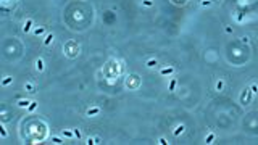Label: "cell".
<instances>
[{"mask_svg":"<svg viewBox=\"0 0 258 145\" xmlns=\"http://www.w3.org/2000/svg\"><path fill=\"white\" fill-rule=\"evenodd\" d=\"M252 94H253V92L250 90V87L242 90V94H241V103H242V105H247L248 102L252 100Z\"/></svg>","mask_w":258,"mask_h":145,"instance_id":"6da1fadb","label":"cell"},{"mask_svg":"<svg viewBox=\"0 0 258 145\" xmlns=\"http://www.w3.org/2000/svg\"><path fill=\"white\" fill-rule=\"evenodd\" d=\"M44 68H45L44 60H42V58H37V60H35V69H37L39 72H42V71H44Z\"/></svg>","mask_w":258,"mask_h":145,"instance_id":"7a4b0ae2","label":"cell"},{"mask_svg":"<svg viewBox=\"0 0 258 145\" xmlns=\"http://www.w3.org/2000/svg\"><path fill=\"white\" fill-rule=\"evenodd\" d=\"M215 90L216 92H223L224 90V79H218L216 84H215Z\"/></svg>","mask_w":258,"mask_h":145,"instance_id":"3957f363","label":"cell"},{"mask_svg":"<svg viewBox=\"0 0 258 145\" xmlns=\"http://www.w3.org/2000/svg\"><path fill=\"white\" fill-rule=\"evenodd\" d=\"M16 105L20 106V108H28L29 105H31V100H28V98H20Z\"/></svg>","mask_w":258,"mask_h":145,"instance_id":"277c9868","label":"cell"},{"mask_svg":"<svg viewBox=\"0 0 258 145\" xmlns=\"http://www.w3.org/2000/svg\"><path fill=\"white\" fill-rule=\"evenodd\" d=\"M32 24H34V21L29 18V20H26V23H24V26H23V32H29L31 31V28H32Z\"/></svg>","mask_w":258,"mask_h":145,"instance_id":"5b68a950","label":"cell"},{"mask_svg":"<svg viewBox=\"0 0 258 145\" xmlns=\"http://www.w3.org/2000/svg\"><path fill=\"white\" fill-rule=\"evenodd\" d=\"M173 72H174V68H173V66H168V68H163L160 71V74L161 76H170V74H173Z\"/></svg>","mask_w":258,"mask_h":145,"instance_id":"8992f818","label":"cell"},{"mask_svg":"<svg viewBox=\"0 0 258 145\" xmlns=\"http://www.w3.org/2000/svg\"><path fill=\"white\" fill-rule=\"evenodd\" d=\"M184 129H185V128H184V124H177L176 128H174V131H173V134H174V135L177 137V135H181L182 132H184Z\"/></svg>","mask_w":258,"mask_h":145,"instance_id":"52a82bcc","label":"cell"},{"mask_svg":"<svg viewBox=\"0 0 258 145\" xmlns=\"http://www.w3.org/2000/svg\"><path fill=\"white\" fill-rule=\"evenodd\" d=\"M24 89L28 90L29 94H34V92H35V84H34V82H26V84H24Z\"/></svg>","mask_w":258,"mask_h":145,"instance_id":"ba28073f","label":"cell"},{"mask_svg":"<svg viewBox=\"0 0 258 145\" xmlns=\"http://www.w3.org/2000/svg\"><path fill=\"white\" fill-rule=\"evenodd\" d=\"M100 113V108L99 106H94V108H89L87 110V116H95V114Z\"/></svg>","mask_w":258,"mask_h":145,"instance_id":"9c48e42d","label":"cell"},{"mask_svg":"<svg viewBox=\"0 0 258 145\" xmlns=\"http://www.w3.org/2000/svg\"><path fill=\"white\" fill-rule=\"evenodd\" d=\"M215 137H216V135H215V132H210V134H208V135L205 137V142H207V143H213Z\"/></svg>","mask_w":258,"mask_h":145,"instance_id":"30bf717a","label":"cell"},{"mask_svg":"<svg viewBox=\"0 0 258 145\" xmlns=\"http://www.w3.org/2000/svg\"><path fill=\"white\" fill-rule=\"evenodd\" d=\"M52 42H53V34L45 35V39H44V45H50Z\"/></svg>","mask_w":258,"mask_h":145,"instance_id":"8fae6325","label":"cell"},{"mask_svg":"<svg viewBox=\"0 0 258 145\" xmlns=\"http://www.w3.org/2000/svg\"><path fill=\"white\" fill-rule=\"evenodd\" d=\"M176 84H177V81H176V79H171L170 86H168V90H170V92H174V89H176Z\"/></svg>","mask_w":258,"mask_h":145,"instance_id":"7c38bea8","label":"cell"},{"mask_svg":"<svg viewBox=\"0 0 258 145\" xmlns=\"http://www.w3.org/2000/svg\"><path fill=\"white\" fill-rule=\"evenodd\" d=\"M157 65H158V63H157V60H153V58H152V60H148V61L145 63V66H147V68H155Z\"/></svg>","mask_w":258,"mask_h":145,"instance_id":"4fadbf2b","label":"cell"},{"mask_svg":"<svg viewBox=\"0 0 258 145\" xmlns=\"http://www.w3.org/2000/svg\"><path fill=\"white\" fill-rule=\"evenodd\" d=\"M44 31H45V29L40 26V28H35V29H34V34H35V35H40V34H44Z\"/></svg>","mask_w":258,"mask_h":145,"instance_id":"5bb4252c","label":"cell"},{"mask_svg":"<svg viewBox=\"0 0 258 145\" xmlns=\"http://www.w3.org/2000/svg\"><path fill=\"white\" fill-rule=\"evenodd\" d=\"M35 106H37V102H31V105L28 106V111H34Z\"/></svg>","mask_w":258,"mask_h":145,"instance_id":"9a60e30c","label":"cell"},{"mask_svg":"<svg viewBox=\"0 0 258 145\" xmlns=\"http://www.w3.org/2000/svg\"><path fill=\"white\" fill-rule=\"evenodd\" d=\"M73 134H74V137H76V139H81V137H82V134H81V131H79V129H73Z\"/></svg>","mask_w":258,"mask_h":145,"instance_id":"2e32d148","label":"cell"},{"mask_svg":"<svg viewBox=\"0 0 258 145\" xmlns=\"http://www.w3.org/2000/svg\"><path fill=\"white\" fill-rule=\"evenodd\" d=\"M61 134H63L65 137H68V139H69V137H74V134H73V132H71V131H63Z\"/></svg>","mask_w":258,"mask_h":145,"instance_id":"e0dca14e","label":"cell"},{"mask_svg":"<svg viewBox=\"0 0 258 145\" xmlns=\"http://www.w3.org/2000/svg\"><path fill=\"white\" fill-rule=\"evenodd\" d=\"M213 3V0H202V7H210Z\"/></svg>","mask_w":258,"mask_h":145,"instance_id":"ac0fdd59","label":"cell"},{"mask_svg":"<svg viewBox=\"0 0 258 145\" xmlns=\"http://www.w3.org/2000/svg\"><path fill=\"white\" fill-rule=\"evenodd\" d=\"M142 5H145V7H152L153 2H152V0H142Z\"/></svg>","mask_w":258,"mask_h":145,"instance_id":"d6986e66","label":"cell"},{"mask_svg":"<svg viewBox=\"0 0 258 145\" xmlns=\"http://www.w3.org/2000/svg\"><path fill=\"white\" fill-rule=\"evenodd\" d=\"M52 142H53V143H63V142H61V139H60V137H55V135L52 137Z\"/></svg>","mask_w":258,"mask_h":145,"instance_id":"ffe728a7","label":"cell"},{"mask_svg":"<svg viewBox=\"0 0 258 145\" xmlns=\"http://www.w3.org/2000/svg\"><path fill=\"white\" fill-rule=\"evenodd\" d=\"M10 82H11V77H8V76H7V77H5V79L2 81V84H3V86H8Z\"/></svg>","mask_w":258,"mask_h":145,"instance_id":"44dd1931","label":"cell"},{"mask_svg":"<svg viewBox=\"0 0 258 145\" xmlns=\"http://www.w3.org/2000/svg\"><path fill=\"white\" fill-rule=\"evenodd\" d=\"M250 90H252L253 94H256V92H258V86H256V84H252V86H250Z\"/></svg>","mask_w":258,"mask_h":145,"instance_id":"7402d4cb","label":"cell"},{"mask_svg":"<svg viewBox=\"0 0 258 145\" xmlns=\"http://www.w3.org/2000/svg\"><path fill=\"white\" fill-rule=\"evenodd\" d=\"M158 143H160V145H168V142H166L165 137H160V139H158Z\"/></svg>","mask_w":258,"mask_h":145,"instance_id":"603a6c76","label":"cell"},{"mask_svg":"<svg viewBox=\"0 0 258 145\" xmlns=\"http://www.w3.org/2000/svg\"><path fill=\"white\" fill-rule=\"evenodd\" d=\"M248 37H247V35H244V37H241V42H242V44H248Z\"/></svg>","mask_w":258,"mask_h":145,"instance_id":"cb8c5ba5","label":"cell"},{"mask_svg":"<svg viewBox=\"0 0 258 145\" xmlns=\"http://www.w3.org/2000/svg\"><path fill=\"white\" fill-rule=\"evenodd\" d=\"M87 143H89V145H94V143H95V137H89V139H87Z\"/></svg>","mask_w":258,"mask_h":145,"instance_id":"d4e9b609","label":"cell"},{"mask_svg":"<svg viewBox=\"0 0 258 145\" xmlns=\"http://www.w3.org/2000/svg\"><path fill=\"white\" fill-rule=\"evenodd\" d=\"M0 129H2V137H7V131H5V128L2 126V128H0Z\"/></svg>","mask_w":258,"mask_h":145,"instance_id":"484cf974","label":"cell"},{"mask_svg":"<svg viewBox=\"0 0 258 145\" xmlns=\"http://www.w3.org/2000/svg\"><path fill=\"white\" fill-rule=\"evenodd\" d=\"M100 142H102V139L99 135H95V143H100Z\"/></svg>","mask_w":258,"mask_h":145,"instance_id":"4316f807","label":"cell"},{"mask_svg":"<svg viewBox=\"0 0 258 145\" xmlns=\"http://www.w3.org/2000/svg\"><path fill=\"white\" fill-rule=\"evenodd\" d=\"M13 2H16V0H13Z\"/></svg>","mask_w":258,"mask_h":145,"instance_id":"83f0119b","label":"cell"}]
</instances>
